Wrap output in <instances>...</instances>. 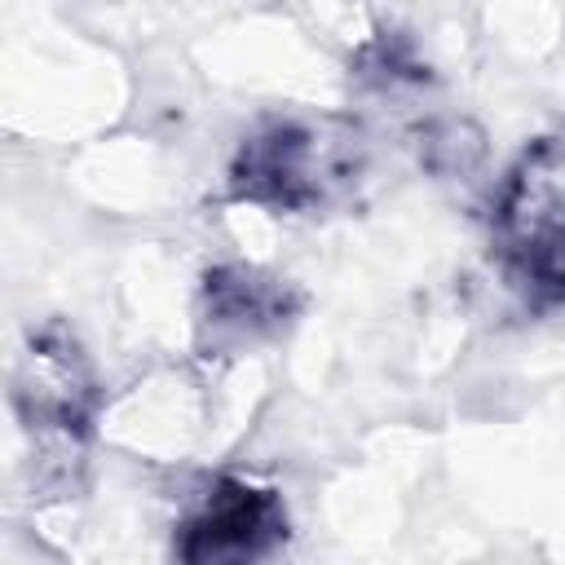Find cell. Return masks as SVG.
Instances as JSON below:
<instances>
[{
    "label": "cell",
    "mask_w": 565,
    "mask_h": 565,
    "mask_svg": "<svg viewBox=\"0 0 565 565\" xmlns=\"http://www.w3.org/2000/svg\"><path fill=\"white\" fill-rule=\"evenodd\" d=\"M282 530V516L269 494L247 486H225L212 494L203 516L190 525L185 556H256L274 534Z\"/></svg>",
    "instance_id": "1"
}]
</instances>
